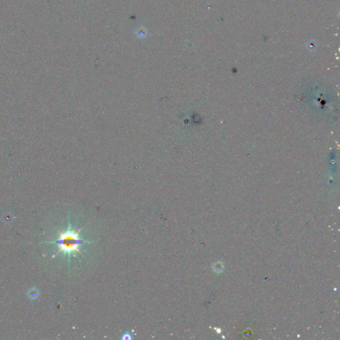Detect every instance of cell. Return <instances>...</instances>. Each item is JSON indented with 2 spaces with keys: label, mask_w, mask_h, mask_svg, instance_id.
<instances>
[{
  "label": "cell",
  "mask_w": 340,
  "mask_h": 340,
  "mask_svg": "<svg viewBox=\"0 0 340 340\" xmlns=\"http://www.w3.org/2000/svg\"><path fill=\"white\" fill-rule=\"evenodd\" d=\"M83 229L76 231L71 228L70 225L69 229L65 232H60L57 230L59 234L58 239L55 241L49 242V243L56 244L59 246L58 252L53 256V258L57 256L58 254L61 252L68 254L69 257L71 254H75V253L82 254L80 251V246L84 243H90L92 242L80 239L79 233L83 230Z\"/></svg>",
  "instance_id": "cell-1"
},
{
  "label": "cell",
  "mask_w": 340,
  "mask_h": 340,
  "mask_svg": "<svg viewBox=\"0 0 340 340\" xmlns=\"http://www.w3.org/2000/svg\"><path fill=\"white\" fill-rule=\"evenodd\" d=\"M122 339H124V340H130V339H132V335H131L130 334L127 332V333H126V334H124V335H123Z\"/></svg>",
  "instance_id": "cell-2"
},
{
  "label": "cell",
  "mask_w": 340,
  "mask_h": 340,
  "mask_svg": "<svg viewBox=\"0 0 340 340\" xmlns=\"http://www.w3.org/2000/svg\"><path fill=\"white\" fill-rule=\"evenodd\" d=\"M146 31L144 30L143 29H140L139 31H138V35L140 37H144L146 35Z\"/></svg>",
  "instance_id": "cell-3"
}]
</instances>
